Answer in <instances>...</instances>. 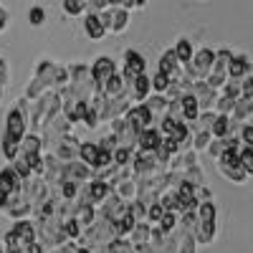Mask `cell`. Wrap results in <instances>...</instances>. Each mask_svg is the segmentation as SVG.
<instances>
[{"mask_svg":"<svg viewBox=\"0 0 253 253\" xmlns=\"http://www.w3.org/2000/svg\"><path fill=\"white\" fill-rule=\"evenodd\" d=\"M28 107H26V99H18L8 117H5V134H3V142H13V144H20V139H23L26 134V126H28Z\"/></svg>","mask_w":253,"mask_h":253,"instance_id":"obj_1","label":"cell"},{"mask_svg":"<svg viewBox=\"0 0 253 253\" xmlns=\"http://www.w3.org/2000/svg\"><path fill=\"white\" fill-rule=\"evenodd\" d=\"M99 15V20H101V26H104V31L107 33H114V36H119V33H124L126 31V26H129V10H124V8H107V10H101V13H96Z\"/></svg>","mask_w":253,"mask_h":253,"instance_id":"obj_2","label":"cell"},{"mask_svg":"<svg viewBox=\"0 0 253 253\" xmlns=\"http://www.w3.org/2000/svg\"><path fill=\"white\" fill-rule=\"evenodd\" d=\"M79 139L74 137V134H63V137H58V142L53 144V157L58 160V162H74L76 157H79Z\"/></svg>","mask_w":253,"mask_h":253,"instance_id":"obj_3","label":"cell"},{"mask_svg":"<svg viewBox=\"0 0 253 253\" xmlns=\"http://www.w3.org/2000/svg\"><path fill=\"white\" fill-rule=\"evenodd\" d=\"M89 74H91V81H94V86L99 89L104 81H107L112 74H117V63L112 56H99L91 66H89Z\"/></svg>","mask_w":253,"mask_h":253,"instance_id":"obj_4","label":"cell"},{"mask_svg":"<svg viewBox=\"0 0 253 253\" xmlns=\"http://www.w3.org/2000/svg\"><path fill=\"white\" fill-rule=\"evenodd\" d=\"M225 74H228V79H230V81H241V79L251 76V74H253L251 58H248L246 53H233V56H230V61H228Z\"/></svg>","mask_w":253,"mask_h":253,"instance_id":"obj_5","label":"cell"},{"mask_svg":"<svg viewBox=\"0 0 253 253\" xmlns=\"http://www.w3.org/2000/svg\"><path fill=\"white\" fill-rule=\"evenodd\" d=\"M160 144H162V134L157 126H147L137 137V150H144V152H157Z\"/></svg>","mask_w":253,"mask_h":253,"instance_id":"obj_6","label":"cell"},{"mask_svg":"<svg viewBox=\"0 0 253 253\" xmlns=\"http://www.w3.org/2000/svg\"><path fill=\"white\" fill-rule=\"evenodd\" d=\"M236 129H238V124L230 122L228 114H215L213 124H210V137L213 139H225L230 134H236Z\"/></svg>","mask_w":253,"mask_h":253,"instance_id":"obj_7","label":"cell"},{"mask_svg":"<svg viewBox=\"0 0 253 253\" xmlns=\"http://www.w3.org/2000/svg\"><path fill=\"white\" fill-rule=\"evenodd\" d=\"M20 185H23V180H20L15 172H13V167H5V170H0V193L3 195H15L20 193Z\"/></svg>","mask_w":253,"mask_h":253,"instance_id":"obj_8","label":"cell"},{"mask_svg":"<svg viewBox=\"0 0 253 253\" xmlns=\"http://www.w3.org/2000/svg\"><path fill=\"white\" fill-rule=\"evenodd\" d=\"M99 94H101L104 99H119V96H124V81H122L119 71L112 74L107 81L101 84V86H99Z\"/></svg>","mask_w":253,"mask_h":253,"instance_id":"obj_9","label":"cell"},{"mask_svg":"<svg viewBox=\"0 0 253 253\" xmlns=\"http://www.w3.org/2000/svg\"><path fill=\"white\" fill-rule=\"evenodd\" d=\"M84 33H86V38H91V41H101L104 36H107V31H104L96 13H84Z\"/></svg>","mask_w":253,"mask_h":253,"instance_id":"obj_10","label":"cell"},{"mask_svg":"<svg viewBox=\"0 0 253 253\" xmlns=\"http://www.w3.org/2000/svg\"><path fill=\"white\" fill-rule=\"evenodd\" d=\"M193 241L195 243H213L215 241V236H218V230H215V220H208V223H200L198 220V225L193 228Z\"/></svg>","mask_w":253,"mask_h":253,"instance_id":"obj_11","label":"cell"},{"mask_svg":"<svg viewBox=\"0 0 253 253\" xmlns=\"http://www.w3.org/2000/svg\"><path fill=\"white\" fill-rule=\"evenodd\" d=\"M99 155H101V150H99L96 144H91V142L79 144V157H81V165H86L91 172L96 170V165H99Z\"/></svg>","mask_w":253,"mask_h":253,"instance_id":"obj_12","label":"cell"},{"mask_svg":"<svg viewBox=\"0 0 253 253\" xmlns=\"http://www.w3.org/2000/svg\"><path fill=\"white\" fill-rule=\"evenodd\" d=\"M180 114H182V122H185V124H187V122H195L198 114H200L198 101H195V96L190 94V91L180 96Z\"/></svg>","mask_w":253,"mask_h":253,"instance_id":"obj_13","label":"cell"},{"mask_svg":"<svg viewBox=\"0 0 253 253\" xmlns=\"http://www.w3.org/2000/svg\"><path fill=\"white\" fill-rule=\"evenodd\" d=\"M41 137L38 134H23V139H20V144H18V155H23V157H28V155H41Z\"/></svg>","mask_w":253,"mask_h":253,"instance_id":"obj_14","label":"cell"},{"mask_svg":"<svg viewBox=\"0 0 253 253\" xmlns=\"http://www.w3.org/2000/svg\"><path fill=\"white\" fill-rule=\"evenodd\" d=\"M13 233L18 236V238H23L26 243H36V236H38V230H36V225L31 223V220H18L13 228Z\"/></svg>","mask_w":253,"mask_h":253,"instance_id":"obj_15","label":"cell"},{"mask_svg":"<svg viewBox=\"0 0 253 253\" xmlns=\"http://www.w3.org/2000/svg\"><path fill=\"white\" fill-rule=\"evenodd\" d=\"M172 51H175V56H177V61H180V66H185V63L193 58V53H195L193 41H190V38H177V43L172 46Z\"/></svg>","mask_w":253,"mask_h":253,"instance_id":"obj_16","label":"cell"},{"mask_svg":"<svg viewBox=\"0 0 253 253\" xmlns=\"http://www.w3.org/2000/svg\"><path fill=\"white\" fill-rule=\"evenodd\" d=\"M218 172L225 177V180H230V182H246L251 175L243 170L241 165H230V167H225V165H218Z\"/></svg>","mask_w":253,"mask_h":253,"instance_id":"obj_17","label":"cell"},{"mask_svg":"<svg viewBox=\"0 0 253 253\" xmlns=\"http://www.w3.org/2000/svg\"><path fill=\"white\" fill-rule=\"evenodd\" d=\"M195 215H198V220H200V223L215 220V215H218V208H215V203H213V200L198 203V208H195Z\"/></svg>","mask_w":253,"mask_h":253,"instance_id":"obj_18","label":"cell"},{"mask_svg":"<svg viewBox=\"0 0 253 253\" xmlns=\"http://www.w3.org/2000/svg\"><path fill=\"white\" fill-rule=\"evenodd\" d=\"M61 8H63L66 15L79 18V15L86 13V0H61Z\"/></svg>","mask_w":253,"mask_h":253,"instance_id":"obj_19","label":"cell"},{"mask_svg":"<svg viewBox=\"0 0 253 253\" xmlns=\"http://www.w3.org/2000/svg\"><path fill=\"white\" fill-rule=\"evenodd\" d=\"M129 241H132L134 246L147 243V241H150V225H147V223H137V225L132 228V233H129Z\"/></svg>","mask_w":253,"mask_h":253,"instance_id":"obj_20","label":"cell"},{"mask_svg":"<svg viewBox=\"0 0 253 253\" xmlns=\"http://www.w3.org/2000/svg\"><path fill=\"white\" fill-rule=\"evenodd\" d=\"M238 165L248 175H253V147H241L238 150Z\"/></svg>","mask_w":253,"mask_h":253,"instance_id":"obj_21","label":"cell"},{"mask_svg":"<svg viewBox=\"0 0 253 253\" xmlns=\"http://www.w3.org/2000/svg\"><path fill=\"white\" fill-rule=\"evenodd\" d=\"M150 89H152L155 94H165L167 89H170V79H167L165 74H160V71H157V74L150 79Z\"/></svg>","mask_w":253,"mask_h":253,"instance_id":"obj_22","label":"cell"},{"mask_svg":"<svg viewBox=\"0 0 253 253\" xmlns=\"http://www.w3.org/2000/svg\"><path fill=\"white\" fill-rule=\"evenodd\" d=\"M162 213H165V208L160 205V203H152V205H147V215H144V220H147V225H157L160 223V218H162Z\"/></svg>","mask_w":253,"mask_h":253,"instance_id":"obj_23","label":"cell"},{"mask_svg":"<svg viewBox=\"0 0 253 253\" xmlns=\"http://www.w3.org/2000/svg\"><path fill=\"white\" fill-rule=\"evenodd\" d=\"M28 23L36 26V28H38V26H43V23H46V10L41 8V5H33V8L28 10Z\"/></svg>","mask_w":253,"mask_h":253,"instance_id":"obj_24","label":"cell"},{"mask_svg":"<svg viewBox=\"0 0 253 253\" xmlns=\"http://www.w3.org/2000/svg\"><path fill=\"white\" fill-rule=\"evenodd\" d=\"M208 152L218 160V157L225 152V142H223V139H210V144H208Z\"/></svg>","mask_w":253,"mask_h":253,"instance_id":"obj_25","label":"cell"},{"mask_svg":"<svg viewBox=\"0 0 253 253\" xmlns=\"http://www.w3.org/2000/svg\"><path fill=\"white\" fill-rule=\"evenodd\" d=\"M8 23H10V15H8V10H5V8H0V33H3V31L8 28Z\"/></svg>","mask_w":253,"mask_h":253,"instance_id":"obj_26","label":"cell"},{"mask_svg":"<svg viewBox=\"0 0 253 253\" xmlns=\"http://www.w3.org/2000/svg\"><path fill=\"white\" fill-rule=\"evenodd\" d=\"M5 205H8V195L0 193V210H5Z\"/></svg>","mask_w":253,"mask_h":253,"instance_id":"obj_27","label":"cell"},{"mask_svg":"<svg viewBox=\"0 0 253 253\" xmlns=\"http://www.w3.org/2000/svg\"><path fill=\"white\" fill-rule=\"evenodd\" d=\"M147 5V0H134V8H144Z\"/></svg>","mask_w":253,"mask_h":253,"instance_id":"obj_28","label":"cell"},{"mask_svg":"<svg viewBox=\"0 0 253 253\" xmlns=\"http://www.w3.org/2000/svg\"><path fill=\"white\" fill-rule=\"evenodd\" d=\"M76 253H91V251H86V248H76Z\"/></svg>","mask_w":253,"mask_h":253,"instance_id":"obj_29","label":"cell"},{"mask_svg":"<svg viewBox=\"0 0 253 253\" xmlns=\"http://www.w3.org/2000/svg\"><path fill=\"white\" fill-rule=\"evenodd\" d=\"M0 253H5V251H3V246H0Z\"/></svg>","mask_w":253,"mask_h":253,"instance_id":"obj_30","label":"cell"}]
</instances>
